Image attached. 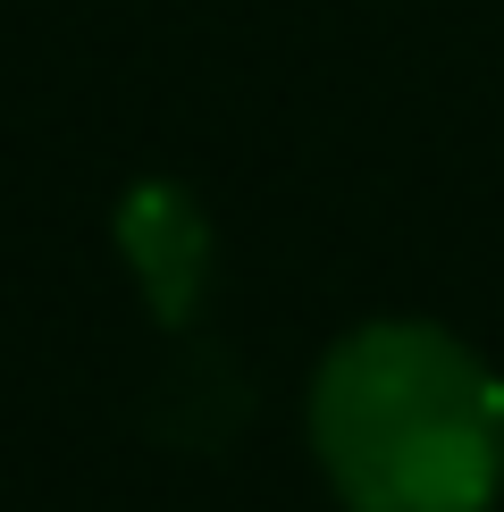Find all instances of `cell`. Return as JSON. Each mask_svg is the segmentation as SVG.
<instances>
[{
    "mask_svg": "<svg viewBox=\"0 0 504 512\" xmlns=\"http://www.w3.org/2000/svg\"><path fill=\"white\" fill-rule=\"evenodd\" d=\"M311 445L353 512H488L504 487V378L429 319H378L320 361Z\"/></svg>",
    "mask_w": 504,
    "mask_h": 512,
    "instance_id": "cell-1",
    "label": "cell"
},
{
    "mask_svg": "<svg viewBox=\"0 0 504 512\" xmlns=\"http://www.w3.org/2000/svg\"><path fill=\"white\" fill-rule=\"evenodd\" d=\"M118 236H126V252H135V269L152 277V303L177 319V311H185V286H194V269H202V227H194V210L168 194V185H143V194L126 202Z\"/></svg>",
    "mask_w": 504,
    "mask_h": 512,
    "instance_id": "cell-2",
    "label": "cell"
}]
</instances>
